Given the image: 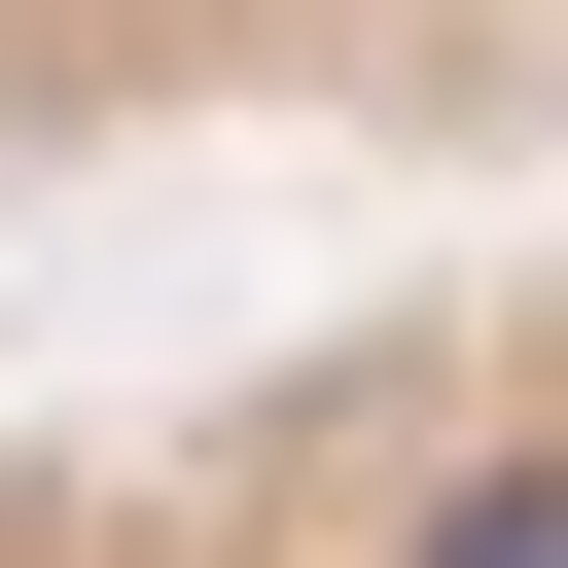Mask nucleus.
<instances>
[{
	"label": "nucleus",
	"instance_id": "nucleus-1",
	"mask_svg": "<svg viewBox=\"0 0 568 568\" xmlns=\"http://www.w3.org/2000/svg\"><path fill=\"white\" fill-rule=\"evenodd\" d=\"M0 568H568V284H390L71 390L0 426Z\"/></svg>",
	"mask_w": 568,
	"mask_h": 568
}]
</instances>
